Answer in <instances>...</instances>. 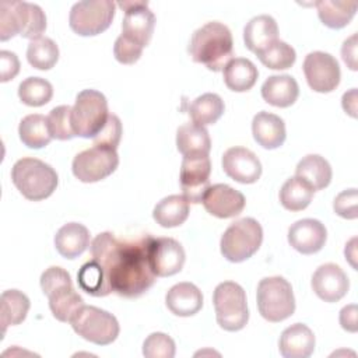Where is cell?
<instances>
[{"mask_svg": "<svg viewBox=\"0 0 358 358\" xmlns=\"http://www.w3.org/2000/svg\"><path fill=\"white\" fill-rule=\"evenodd\" d=\"M151 239L144 235L136 241H122L112 232L98 234L92 239L91 256L103 268L112 292L137 298L154 285L157 275L150 263Z\"/></svg>", "mask_w": 358, "mask_h": 358, "instance_id": "obj_1", "label": "cell"}, {"mask_svg": "<svg viewBox=\"0 0 358 358\" xmlns=\"http://www.w3.org/2000/svg\"><path fill=\"white\" fill-rule=\"evenodd\" d=\"M187 50L193 62L211 71H221L234 56L232 34L222 22H207L193 32Z\"/></svg>", "mask_w": 358, "mask_h": 358, "instance_id": "obj_2", "label": "cell"}, {"mask_svg": "<svg viewBox=\"0 0 358 358\" xmlns=\"http://www.w3.org/2000/svg\"><path fill=\"white\" fill-rule=\"evenodd\" d=\"M46 29V15L34 3L18 0L0 1V41L15 35L28 39L41 38Z\"/></svg>", "mask_w": 358, "mask_h": 358, "instance_id": "obj_3", "label": "cell"}, {"mask_svg": "<svg viewBox=\"0 0 358 358\" xmlns=\"http://www.w3.org/2000/svg\"><path fill=\"white\" fill-rule=\"evenodd\" d=\"M11 180L20 193L32 201L49 197L59 183L57 173L50 165L31 157L21 158L13 165Z\"/></svg>", "mask_w": 358, "mask_h": 358, "instance_id": "obj_4", "label": "cell"}, {"mask_svg": "<svg viewBox=\"0 0 358 358\" xmlns=\"http://www.w3.org/2000/svg\"><path fill=\"white\" fill-rule=\"evenodd\" d=\"M41 288L49 299L52 315L59 322H70L84 305L81 295L73 287L70 274L59 266H52L42 273Z\"/></svg>", "mask_w": 358, "mask_h": 358, "instance_id": "obj_5", "label": "cell"}, {"mask_svg": "<svg viewBox=\"0 0 358 358\" xmlns=\"http://www.w3.org/2000/svg\"><path fill=\"white\" fill-rule=\"evenodd\" d=\"M259 313L268 322L277 323L295 312V298L291 284L280 275L260 280L256 291Z\"/></svg>", "mask_w": 358, "mask_h": 358, "instance_id": "obj_6", "label": "cell"}, {"mask_svg": "<svg viewBox=\"0 0 358 358\" xmlns=\"http://www.w3.org/2000/svg\"><path fill=\"white\" fill-rule=\"evenodd\" d=\"M108 101L96 90H83L71 106V126L76 136L94 138L108 120Z\"/></svg>", "mask_w": 358, "mask_h": 358, "instance_id": "obj_7", "label": "cell"}, {"mask_svg": "<svg viewBox=\"0 0 358 358\" xmlns=\"http://www.w3.org/2000/svg\"><path fill=\"white\" fill-rule=\"evenodd\" d=\"M263 241L262 225L250 217L232 222L221 236L220 248L222 256L232 262L241 263L252 257Z\"/></svg>", "mask_w": 358, "mask_h": 358, "instance_id": "obj_8", "label": "cell"}, {"mask_svg": "<svg viewBox=\"0 0 358 358\" xmlns=\"http://www.w3.org/2000/svg\"><path fill=\"white\" fill-rule=\"evenodd\" d=\"M217 323L227 331L243 329L249 320L245 289L234 281L220 282L213 294Z\"/></svg>", "mask_w": 358, "mask_h": 358, "instance_id": "obj_9", "label": "cell"}, {"mask_svg": "<svg viewBox=\"0 0 358 358\" xmlns=\"http://www.w3.org/2000/svg\"><path fill=\"white\" fill-rule=\"evenodd\" d=\"M70 323L78 336L96 345L113 343L120 331L117 319L112 313L92 305H83Z\"/></svg>", "mask_w": 358, "mask_h": 358, "instance_id": "obj_10", "label": "cell"}, {"mask_svg": "<svg viewBox=\"0 0 358 358\" xmlns=\"http://www.w3.org/2000/svg\"><path fill=\"white\" fill-rule=\"evenodd\" d=\"M116 4L110 0H83L73 4L69 15L70 28L81 36H94L109 28Z\"/></svg>", "mask_w": 358, "mask_h": 358, "instance_id": "obj_11", "label": "cell"}, {"mask_svg": "<svg viewBox=\"0 0 358 358\" xmlns=\"http://www.w3.org/2000/svg\"><path fill=\"white\" fill-rule=\"evenodd\" d=\"M117 165L119 155L116 150L94 145L74 157L71 169L78 180L84 183H92L102 180L113 173Z\"/></svg>", "mask_w": 358, "mask_h": 358, "instance_id": "obj_12", "label": "cell"}, {"mask_svg": "<svg viewBox=\"0 0 358 358\" xmlns=\"http://www.w3.org/2000/svg\"><path fill=\"white\" fill-rule=\"evenodd\" d=\"M211 161L206 154L185 155L180 165V187L189 203H201L206 190L210 187Z\"/></svg>", "mask_w": 358, "mask_h": 358, "instance_id": "obj_13", "label": "cell"}, {"mask_svg": "<svg viewBox=\"0 0 358 358\" xmlns=\"http://www.w3.org/2000/svg\"><path fill=\"white\" fill-rule=\"evenodd\" d=\"M302 69L308 85L316 92H331L340 84V66L330 53L310 52L306 55Z\"/></svg>", "mask_w": 358, "mask_h": 358, "instance_id": "obj_14", "label": "cell"}, {"mask_svg": "<svg viewBox=\"0 0 358 358\" xmlns=\"http://www.w3.org/2000/svg\"><path fill=\"white\" fill-rule=\"evenodd\" d=\"M117 6L124 11L122 35L145 48L151 41L155 27V15L148 8V3L143 0H129L119 1Z\"/></svg>", "mask_w": 358, "mask_h": 358, "instance_id": "obj_15", "label": "cell"}, {"mask_svg": "<svg viewBox=\"0 0 358 358\" xmlns=\"http://www.w3.org/2000/svg\"><path fill=\"white\" fill-rule=\"evenodd\" d=\"M185 249L173 238H152L150 243V263L157 277L179 273L185 264Z\"/></svg>", "mask_w": 358, "mask_h": 358, "instance_id": "obj_16", "label": "cell"}, {"mask_svg": "<svg viewBox=\"0 0 358 358\" xmlns=\"http://www.w3.org/2000/svg\"><path fill=\"white\" fill-rule=\"evenodd\" d=\"M201 203L211 215L217 218H232L243 211L246 200L239 190L225 183H215L206 190Z\"/></svg>", "mask_w": 358, "mask_h": 358, "instance_id": "obj_17", "label": "cell"}, {"mask_svg": "<svg viewBox=\"0 0 358 358\" xmlns=\"http://www.w3.org/2000/svg\"><path fill=\"white\" fill-rule=\"evenodd\" d=\"M222 169L239 183H255L262 175L257 155L245 147H231L222 155Z\"/></svg>", "mask_w": 358, "mask_h": 358, "instance_id": "obj_18", "label": "cell"}, {"mask_svg": "<svg viewBox=\"0 0 358 358\" xmlns=\"http://www.w3.org/2000/svg\"><path fill=\"white\" fill-rule=\"evenodd\" d=\"M312 289L324 302L340 301L350 288V281L343 268L334 263H326L312 275Z\"/></svg>", "mask_w": 358, "mask_h": 358, "instance_id": "obj_19", "label": "cell"}, {"mask_svg": "<svg viewBox=\"0 0 358 358\" xmlns=\"http://www.w3.org/2000/svg\"><path fill=\"white\" fill-rule=\"evenodd\" d=\"M327 239L326 227L315 218H303L294 222L288 229L289 245L302 255L319 252Z\"/></svg>", "mask_w": 358, "mask_h": 358, "instance_id": "obj_20", "label": "cell"}, {"mask_svg": "<svg viewBox=\"0 0 358 358\" xmlns=\"http://www.w3.org/2000/svg\"><path fill=\"white\" fill-rule=\"evenodd\" d=\"M315 334L303 323L288 326L280 336L278 350L284 358H308L315 350Z\"/></svg>", "mask_w": 358, "mask_h": 358, "instance_id": "obj_21", "label": "cell"}, {"mask_svg": "<svg viewBox=\"0 0 358 358\" xmlns=\"http://www.w3.org/2000/svg\"><path fill=\"white\" fill-rule=\"evenodd\" d=\"M252 133L256 143L267 150H274L282 145L287 136L284 120L266 110L255 115L252 120Z\"/></svg>", "mask_w": 358, "mask_h": 358, "instance_id": "obj_22", "label": "cell"}, {"mask_svg": "<svg viewBox=\"0 0 358 358\" xmlns=\"http://www.w3.org/2000/svg\"><path fill=\"white\" fill-rule=\"evenodd\" d=\"M165 303L176 316H193L203 306V294L192 282H179L169 288L165 295Z\"/></svg>", "mask_w": 358, "mask_h": 358, "instance_id": "obj_23", "label": "cell"}, {"mask_svg": "<svg viewBox=\"0 0 358 358\" xmlns=\"http://www.w3.org/2000/svg\"><path fill=\"white\" fill-rule=\"evenodd\" d=\"M278 39V27L275 20L268 14H260L249 20L243 28V41L246 48L259 53Z\"/></svg>", "mask_w": 358, "mask_h": 358, "instance_id": "obj_24", "label": "cell"}, {"mask_svg": "<svg viewBox=\"0 0 358 358\" xmlns=\"http://www.w3.org/2000/svg\"><path fill=\"white\" fill-rule=\"evenodd\" d=\"M299 95V87L294 77L288 74L270 76L262 85L263 99L277 108L291 106Z\"/></svg>", "mask_w": 358, "mask_h": 358, "instance_id": "obj_25", "label": "cell"}, {"mask_svg": "<svg viewBox=\"0 0 358 358\" xmlns=\"http://www.w3.org/2000/svg\"><path fill=\"white\" fill-rule=\"evenodd\" d=\"M55 246L60 256L76 259L90 246V232L80 222L64 224L55 235Z\"/></svg>", "mask_w": 358, "mask_h": 358, "instance_id": "obj_26", "label": "cell"}, {"mask_svg": "<svg viewBox=\"0 0 358 358\" xmlns=\"http://www.w3.org/2000/svg\"><path fill=\"white\" fill-rule=\"evenodd\" d=\"M225 85L235 92L249 91L257 81V67L245 57H234L222 70Z\"/></svg>", "mask_w": 358, "mask_h": 358, "instance_id": "obj_27", "label": "cell"}, {"mask_svg": "<svg viewBox=\"0 0 358 358\" xmlns=\"http://www.w3.org/2000/svg\"><path fill=\"white\" fill-rule=\"evenodd\" d=\"M176 147L178 151L185 155L206 154L211 150V140L204 126L197 123H183L176 130Z\"/></svg>", "mask_w": 358, "mask_h": 358, "instance_id": "obj_28", "label": "cell"}, {"mask_svg": "<svg viewBox=\"0 0 358 358\" xmlns=\"http://www.w3.org/2000/svg\"><path fill=\"white\" fill-rule=\"evenodd\" d=\"M152 217L164 228L179 227L189 217V201L183 194L166 196L155 204Z\"/></svg>", "mask_w": 358, "mask_h": 358, "instance_id": "obj_29", "label": "cell"}, {"mask_svg": "<svg viewBox=\"0 0 358 358\" xmlns=\"http://www.w3.org/2000/svg\"><path fill=\"white\" fill-rule=\"evenodd\" d=\"M331 166L322 155H305L295 168V176L308 182L315 192L329 186L331 180Z\"/></svg>", "mask_w": 358, "mask_h": 358, "instance_id": "obj_30", "label": "cell"}, {"mask_svg": "<svg viewBox=\"0 0 358 358\" xmlns=\"http://www.w3.org/2000/svg\"><path fill=\"white\" fill-rule=\"evenodd\" d=\"M29 305L28 296L18 289H7L0 295L1 334L6 333L8 326H15L25 320Z\"/></svg>", "mask_w": 358, "mask_h": 358, "instance_id": "obj_31", "label": "cell"}, {"mask_svg": "<svg viewBox=\"0 0 358 358\" xmlns=\"http://www.w3.org/2000/svg\"><path fill=\"white\" fill-rule=\"evenodd\" d=\"M320 21L333 29L345 27L355 15L358 3L344 0H320L315 3Z\"/></svg>", "mask_w": 358, "mask_h": 358, "instance_id": "obj_32", "label": "cell"}, {"mask_svg": "<svg viewBox=\"0 0 358 358\" xmlns=\"http://www.w3.org/2000/svg\"><path fill=\"white\" fill-rule=\"evenodd\" d=\"M313 194L315 189L308 182L298 176H292L281 186L280 201L282 207L289 211H301L310 204Z\"/></svg>", "mask_w": 358, "mask_h": 358, "instance_id": "obj_33", "label": "cell"}, {"mask_svg": "<svg viewBox=\"0 0 358 358\" xmlns=\"http://www.w3.org/2000/svg\"><path fill=\"white\" fill-rule=\"evenodd\" d=\"M18 134L24 145L35 150L46 147L52 140V136L48 129V119L39 113L25 116L20 122Z\"/></svg>", "mask_w": 358, "mask_h": 358, "instance_id": "obj_34", "label": "cell"}, {"mask_svg": "<svg viewBox=\"0 0 358 358\" xmlns=\"http://www.w3.org/2000/svg\"><path fill=\"white\" fill-rule=\"evenodd\" d=\"M225 105L220 95L207 92L197 96L189 106V116L200 126L214 124L224 113Z\"/></svg>", "mask_w": 358, "mask_h": 358, "instance_id": "obj_35", "label": "cell"}, {"mask_svg": "<svg viewBox=\"0 0 358 358\" xmlns=\"http://www.w3.org/2000/svg\"><path fill=\"white\" fill-rule=\"evenodd\" d=\"M77 280L80 288L92 296H106L112 292L103 268L94 259L81 266L77 273Z\"/></svg>", "mask_w": 358, "mask_h": 358, "instance_id": "obj_36", "label": "cell"}, {"mask_svg": "<svg viewBox=\"0 0 358 358\" xmlns=\"http://www.w3.org/2000/svg\"><path fill=\"white\" fill-rule=\"evenodd\" d=\"M27 60L38 70H49L59 60V48L48 36L32 39L27 48Z\"/></svg>", "mask_w": 358, "mask_h": 358, "instance_id": "obj_37", "label": "cell"}, {"mask_svg": "<svg viewBox=\"0 0 358 358\" xmlns=\"http://www.w3.org/2000/svg\"><path fill=\"white\" fill-rule=\"evenodd\" d=\"M18 96L28 106H42L52 99L53 87L42 77H28L18 85Z\"/></svg>", "mask_w": 358, "mask_h": 358, "instance_id": "obj_38", "label": "cell"}, {"mask_svg": "<svg viewBox=\"0 0 358 358\" xmlns=\"http://www.w3.org/2000/svg\"><path fill=\"white\" fill-rule=\"evenodd\" d=\"M259 60L263 66L271 70H285L289 69L296 59V53L291 45L284 41L277 39L270 46L257 53Z\"/></svg>", "mask_w": 358, "mask_h": 358, "instance_id": "obj_39", "label": "cell"}, {"mask_svg": "<svg viewBox=\"0 0 358 358\" xmlns=\"http://www.w3.org/2000/svg\"><path fill=\"white\" fill-rule=\"evenodd\" d=\"M48 129L52 138L70 140L76 137L71 126V106L60 105L53 108L48 115Z\"/></svg>", "mask_w": 358, "mask_h": 358, "instance_id": "obj_40", "label": "cell"}, {"mask_svg": "<svg viewBox=\"0 0 358 358\" xmlns=\"http://www.w3.org/2000/svg\"><path fill=\"white\" fill-rule=\"evenodd\" d=\"M175 341L165 333H151L143 343V355L147 358H173Z\"/></svg>", "mask_w": 358, "mask_h": 358, "instance_id": "obj_41", "label": "cell"}, {"mask_svg": "<svg viewBox=\"0 0 358 358\" xmlns=\"http://www.w3.org/2000/svg\"><path fill=\"white\" fill-rule=\"evenodd\" d=\"M122 133H123V127H122L120 119H119L116 115L109 113L105 126H103V127L101 129V131L92 138L94 145H99V147H106V148L116 150L117 145H119V143H120Z\"/></svg>", "mask_w": 358, "mask_h": 358, "instance_id": "obj_42", "label": "cell"}, {"mask_svg": "<svg viewBox=\"0 0 358 358\" xmlns=\"http://www.w3.org/2000/svg\"><path fill=\"white\" fill-rule=\"evenodd\" d=\"M143 46L137 45L136 42L130 41L129 38L123 36L122 34L116 38L115 45H113V55L115 59L122 63V64H133L136 63L141 53H143Z\"/></svg>", "mask_w": 358, "mask_h": 358, "instance_id": "obj_43", "label": "cell"}, {"mask_svg": "<svg viewBox=\"0 0 358 358\" xmlns=\"http://www.w3.org/2000/svg\"><path fill=\"white\" fill-rule=\"evenodd\" d=\"M357 201H358L357 189H354V187L347 189L336 196L333 208H334L336 214H338L340 217L347 218V220H355L358 217Z\"/></svg>", "mask_w": 358, "mask_h": 358, "instance_id": "obj_44", "label": "cell"}, {"mask_svg": "<svg viewBox=\"0 0 358 358\" xmlns=\"http://www.w3.org/2000/svg\"><path fill=\"white\" fill-rule=\"evenodd\" d=\"M20 71V60L14 52H0V81L7 83L13 80Z\"/></svg>", "mask_w": 358, "mask_h": 358, "instance_id": "obj_45", "label": "cell"}, {"mask_svg": "<svg viewBox=\"0 0 358 358\" xmlns=\"http://www.w3.org/2000/svg\"><path fill=\"white\" fill-rule=\"evenodd\" d=\"M357 39L358 35L352 34L348 39L344 41L343 46H341V57L344 60V63L351 69V70H357Z\"/></svg>", "mask_w": 358, "mask_h": 358, "instance_id": "obj_46", "label": "cell"}, {"mask_svg": "<svg viewBox=\"0 0 358 358\" xmlns=\"http://www.w3.org/2000/svg\"><path fill=\"white\" fill-rule=\"evenodd\" d=\"M357 315H358V308L355 303L347 305L340 310V324L344 330L350 333H355L358 330L357 324Z\"/></svg>", "mask_w": 358, "mask_h": 358, "instance_id": "obj_47", "label": "cell"}, {"mask_svg": "<svg viewBox=\"0 0 358 358\" xmlns=\"http://www.w3.org/2000/svg\"><path fill=\"white\" fill-rule=\"evenodd\" d=\"M343 109L352 117H357V88H351L348 92H344L341 99Z\"/></svg>", "mask_w": 358, "mask_h": 358, "instance_id": "obj_48", "label": "cell"}, {"mask_svg": "<svg viewBox=\"0 0 358 358\" xmlns=\"http://www.w3.org/2000/svg\"><path fill=\"white\" fill-rule=\"evenodd\" d=\"M355 238H352L350 242H348V245H345V249H344V253H345V259H348L350 260V263H351V266L352 267H355V263L352 262V259H355Z\"/></svg>", "mask_w": 358, "mask_h": 358, "instance_id": "obj_49", "label": "cell"}]
</instances>
